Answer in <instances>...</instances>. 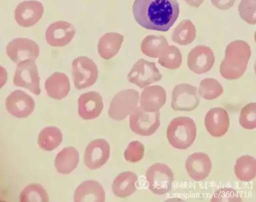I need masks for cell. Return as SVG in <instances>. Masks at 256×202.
Segmentation results:
<instances>
[{
    "mask_svg": "<svg viewBox=\"0 0 256 202\" xmlns=\"http://www.w3.org/2000/svg\"><path fill=\"white\" fill-rule=\"evenodd\" d=\"M234 172L240 181L250 182L256 177V160L250 155L242 156L234 166Z\"/></svg>",
    "mask_w": 256,
    "mask_h": 202,
    "instance_id": "cell-23",
    "label": "cell"
},
{
    "mask_svg": "<svg viewBox=\"0 0 256 202\" xmlns=\"http://www.w3.org/2000/svg\"><path fill=\"white\" fill-rule=\"evenodd\" d=\"M74 201L103 202L105 201V192L102 186L98 182H84L75 190Z\"/></svg>",
    "mask_w": 256,
    "mask_h": 202,
    "instance_id": "cell-17",
    "label": "cell"
},
{
    "mask_svg": "<svg viewBox=\"0 0 256 202\" xmlns=\"http://www.w3.org/2000/svg\"><path fill=\"white\" fill-rule=\"evenodd\" d=\"M72 74L76 88L82 90L95 83L98 71L96 64L92 60L87 57H80L73 62Z\"/></svg>",
    "mask_w": 256,
    "mask_h": 202,
    "instance_id": "cell-6",
    "label": "cell"
},
{
    "mask_svg": "<svg viewBox=\"0 0 256 202\" xmlns=\"http://www.w3.org/2000/svg\"><path fill=\"white\" fill-rule=\"evenodd\" d=\"M242 198L237 192L230 188L222 189L213 195L212 202H240Z\"/></svg>",
    "mask_w": 256,
    "mask_h": 202,
    "instance_id": "cell-28",
    "label": "cell"
},
{
    "mask_svg": "<svg viewBox=\"0 0 256 202\" xmlns=\"http://www.w3.org/2000/svg\"><path fill=\"white\" fill-rule=\"evenodd\" d=\"M197 88L188 84L177 86L172 92V106L176 111H192L199 105Z\"/></svg>",
    "mask_w": 256,
    "mask_h": 202,
    "instance_id": "cell-10",
    "label": "cell"
},
{
    "mask_svg": "<svg viewBox=\"0 0 256 202\" xmlns=\"http://www.w3.org/2000/svg\"><path fill=\"white\" fill-rule=\"evenodd\" d=\"M110 154V146L103 139H98L90 142L85 150L84 164L89 169L100 168L108 162Z\"/></svg>",
    "mask_w": 256,
    "mask_h": 202,
    "instance_id": "cell-9",
    "label": "cell"
},
{
    "mask_svg": "<svg viewBox=\"0 0 256 202\" xmlns=\"http://www.w3.org/2000/svg\"><path fill=\"white\" fill-rule=\"evenodd\" d=\"M204 124L210 136L215 138L222 137L226 133L230 127L228 112L222 108H212L208 112Z\"/></svg>",
    "mask_w": 256,
    "mask_h": 202,
    "instance_id": "cell-14",
    "label": "cell"
},
{
    "mask_svg": "<svg viewBox=\"0 0 256 202\" xmlns=\"http://www.w3.org/2000/svg\"><path fill=\"white\" fill-rule=\"evenodd\" d=\"M138 94L134 90L123 91L112 100L108 110L110 117L118 122L126 119L136 108Z\"/></svg>",
    "mask_w": 256,
    "mask_h": 202,
    "instance_id": "cell-5",
    "label": "cell"
},
{
    "mask_svg": "<svg viewBox=\"0 0 256 202\" xmlns=\"http://www.w3.org/2000/svg\"><path fill=\"white\" fill-rule=\"evenodd\" d=\"M19 200L20 202H47L49 201V196L42 186L32 184L26 187L20 193Z\"/></svg>",
    "mask_w": 256,
    "mask_h": 202,
    "instance_id": "cell-25",
    "label": "cell"
},
{
    "mask_svg": "<svg viewBox=\"0 0 256 202\" xmlns=\"http://www.w3.org/2000/svg\"><path fill=\"white\" fill-rule=\"evenodd\" d=\"M130 126L133 132L142 136H150L160 126V112H148L136 108L131 114Z\"/></svg>",
    "mask_w": 256,
    "mask_h": 202,
    "instance_id": "cell-4",
    "label": "cell"
},
{
    "mask_svg": "<svg viewBox=\"0 0 256 202\" xmlns=\"http://www.w3.org/2000/svg\"><path fill=\"white\" fill-rule=\"evenodd\" d=\"M186 168L188 176L194 180H204L209 176L212 163L208 154L203 152H195L190 155L186 162Z\"/></svg>",
    "mask_w": 256,
    "mask_h": 202,
    "instance_id": "cell-15",
    "label": "cell"
},
{
    "mask_svg": "<svg viewBox=\"0 0 256 202\" xmlns=\"http://www.w3.org/2000/svg\"><path fill=\"white\" fill-rule=\"evenodd\" d=\"M62 141V134L58 128L49 126L42 130L40 133L38 144L44 150L52 151L56 148Z\"/></svg>",
    "mask_w": 256,
    "mask_h": 202,
    "instance_id": "cell-22",
    "label": "cell"
},
{
    "mask_svg": "<svg viewBox=\"0 0 256 202\" xmlns=\"http://www.w3.org/2000/svg\"><path fill=\"white\" fill-rule=\"evenodd\" d=\"M144 154V146L138 141H134L128 145L124 151V156L127 162L136 163L140 161Z\"/></svg>",
    "mask_w": 256,
    "mask_h": 202,
    "instance_id": "cell-27",
    "label": "cell"
},
{
    "mask_svg": "<svg viewBox=\"0 0 256 202\" xmlns=\"http://www.w3.org/2000/svg\"><path fill=\"white\" fill-rule=\"evenodd\" d=\"M40 80L34 61L28 60L18 64L14 78L16 86L26 88L38 96L40 94Z\"/></svg>",
    "mask_w": 256,
    "mask_h": 202,
    "instance_id": "cell-7",
    "label": "cell"
},
{
    "mask_svg": "<svg viewBox=\"0 0 256 202\" xmlns=\"http://www.w3.org/2000/svg\"><path fill=\"white\" fill-rule=\"evenodd\" d=\"M236 0H212L213 4L220 9H228L234 4Z\"/></svg>",
    "mask_w": 256,
    "mask_h": 202,
    "instance_id": "cell-29",
    "label": "cell"
},
{
    "mask_svg": "<svg viewBox=\"0 0 256 202\" xmlns=\"http://www.w3.org/2000/svg\"><path fill=\"white\" fill-rule=\"evenodd\" d=\"M44 11V6L37 1L24 2L17 6L14 12L15 19L20 26L30 28L40 20Z\"/></svg>",
    "mask_w": 256,
    "mask_h": 202,
    "instance_id": "cell-11",
    "label": "cell"
},
{
    "mask_svg": "<svg viewBox=\"0 0 256 202\" xmlns=\"http://www.w3.org/2000/svg\"><path fill=\"white\" fill-rule=\"evenodd\" d=\"M149 189L154 194L164 195L172 188L174 174L167 165L157 163L148 168L146 174Z\"/></svg>",
    "mask_w": 256,
    "mask_h": 202,
    "instance_id": "cell-3",
    "label": "cell"
},
{
    "mask_svg": "<svg viewBox=\"0 0 256 202\" xmlns=\"http://www.w3.org/2000/svg\"><path fill=\"white\" fill-rule=\"evenodd\" d=\"M186 1L190 6H198L204 1V0H186Z\"/></svg>",
    "mask_w": 256,
    "mask_h": 202,
    "instance_id": "cell-30",
    "label": "cell"
},
{
    "mask_svg": "<svg viewBox=\"0 0 256 202\" xmlns=\"http://www.w3.org/2000/svg\"><path fill=\"white\" fill-rule=\"evenodd\" d=\"M79 163V154L74 147H68L62 150L56 156L55 166L61 174H67L72 172Z\"/></svg>",
    "mask_w": 256,
    "mask_h": 202,
    "instance_id": "cell-20",
    "label": "cell"
},
{
    "mask_svg": "<svg viewBox=\"0 0 256 202\" xmlns=\"http://www.w3.org/2000/svg\"><path fill=\"white\" fill-rule=\"evenodd\" d=\"M6 106L12 115L17 118H24L32 113L35 103L33 98L24 92L16 90L6 98Z\"/></svg>",
    "mask_w": 256,
    "mask_h": 202,
    "instance_id": "cell-12",
    "label": "cell"
},
{
    "mask_svg": "<svg viewBox=\"0 0 256 202\" xmlns=\"http://www.w3.org/2000/svg\"><path fill=\"white\" fill-rule=\"evenodd\" d=\"M78 114L85 120H94L98 118L104 108L102 96L96 92L82 94L78 99Z\"/></svg>",
    "mask_w": 256,
    "mask_h": 202,
    "instance_id": "cell-16",
    "label": "cell"
},
{
    "mask_svg": "<svg viewBox=\"0 0 256 202\" xmlns=\"http://www.w3.org/2000/svg\"><path fill=\"white\" fill-rule=\"evenodd\" d=\"M76 34L73 25L66 21H56L46 32V40L50 46L63 47L67 46Z\"/></svg>",
    "mask_w": 256,
    "mask_h": 202,
    "instance_id": "cell-13",
    "label": "cell"
},
{
    "mask_svg": "<svg viewBox=\"0 0 256 202\" xmlns=\"http://www.w3.org/2000/svg\"><path fill=\"white\" fill-rule=\"evenodd\" d=\"M119 36L117 34L109 33L102 36L99 42V54L104 59H110L114 56L118 50Z\"/></svg>",
    "mask_w": 256,
    "mask_h": 202,
    "instance_id": "cell-24",
    "label": "cell"
},
{
    "mask_svg": "<svg viewBox=\"0 0 256 202\" xmlns=\"http://www.w3.org/2000/svg\"><path fill=\"white\" fill-rule=\"evenodd\" d=\"M46 88L50 97L62 100L68 96L70 90L69 78L65 74L55 72L46 80Z\"/></svg>",
    "mask_w": 256,
    "mask_h": 202,
    "instance_id": "cell-18",
    "label": "cell"
},
{
    "mask_svg": "<svg viewBox=\"0 0 256 202\" xmlns=\"http://www.w3.org/2000/svg\"><path fill=\"white\" fill-rule=\"evenodd\" d=\"M132 12L142 28L166 32L178 18L180 4L178 0H135Z\"/></svg>",
    "mask_w": 256,
    "mask_h": 202,
    "instance_id": "cell-1",
    "label": "cell"
},
{
    "mask_svg": "<svg viewBox=\"0 0 256 202\" xmlns=\"http://www.w3.org/2000/svg\"><path fill=\"white\" fill-rule=\"evenodd\" d=\"M166 102V92L160 88H146L142 94L140 106L148 112H156L165 104Z\"/></svg>",
    "mask_w": 256,
    "mask_h": 202,
    "instance_id": "cell-21",
    "label": "cell"
},
{
    "mask_svg": "<svg viewBox=\"0 0 256 202\" xmlns=\"http://www.w3.org/2000/svg\"><path fill=\"white\" fill-rule=\"evenodd\" d=\"M6 53L14 63L18 64L26 60L36 61L39 56L38 44L26 38L14 39L8 44Z\"/></svg>",
    "mask_w": 256,
    "mask_h": 202,
    "instance_id": "cell-8",
    "label": "cell"
},
{
    "mask_svg": "<svg viewBox=\"0 0 256 202\" xmlns=\"http://www.w3.org/2000/svg\"><path fill=\"white\" fill-rule=\"evenodd\" d=\"M138 179V176L132 172H124L120 174L113 183L114 194L120 198L130 196L137 190L136 184Z\"/></svg>",
    "mask_w": 256,
    "mask_h": 202,
    "instance_id": "cell-19",
    "label": "cell"
},
{
    "mask_svg": "<svg viewBox=\"0 0 256 202\" xmlns=\"http://www.w3.org/2000/svg\"><path fill=\"white\" fill-rule=\"evenodd\" d=\"M168 141L174 148L186 150L194 143L196 138V127L191 118L185 116L174 118L166 131Z\"/></svg>",
    "mask_w": 256,
    "mask_h": 202,
    "instance_id": "cell-2",
    "label": "cell"
},
{
    "mask_svg": "<svg viewBox=\"0 0 256 202\" xmlns=\"http://www.w3.org/2000/svg\"><path fill=\"white\" fill-rule=\"evenodd\" d=\"M256 103H252L246 106L242 110L240 124L247 130H252L256 128Z\"/></svg>",
    "mask_w": 256,
    "mask_h": 202,
    "instance_id": "cell-26",
    "label": "cell"
}]
</instances>
